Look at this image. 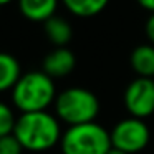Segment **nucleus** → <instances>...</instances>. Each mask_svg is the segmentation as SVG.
Here are the masks:
<instances>
[{
    "label": "nucleus",
    "mask_w": 154,
    "mask_h": 154,
    "mask_svg": "<svg viewBox=\"0 0 154 154\" xmlns=\"http://www.w3.org/2000/svg\"><path fill=\"white\" fill-rule=\"evenodd\" d=\"M14 136L28 152H45L60 144L61 121L48 111L22 113L15 123Z\"/></svg>",
    "instance_id": "f257e3e1"
},
{
    "label": "nucleus",
    "mask_w": 154,
    "mask_h": 154,
    "mask_svg": "<svg viewBox=\"0 0 154 154\" xmlns=\"http://www.w3.org/2000/svg\"><path fill=\"white\" fill-rule=\"evenodd\" d=\"M10 93L14 108L20 111V114L47 111L51 104H55L58 96L55 80L42 70L23 73Z\"/></svg>",
    "instance_id": "f03ea898"
},
{
    "label": "nucleus",
    "mask_w": 154,
    "mask_h": 154,
    "mask_svg": "<svg viewBox=\"0 0 154 154\" xmlns=\"http://www.w3.org/2000/svg\"><path fill=\"white\" fill-rule=\"evenodd\" d=\"M53 106L55 116L68 128L94 123L101 109L96 94L81 86H71L60 91Z\"/></svg>",
    "instance_id": "7ed1b4c3"
},
{
    "label": "nucleus",
    "mask_w": 154,
    "mask_h": 154,
    "mask_svg": "<svg viewBox=\"0 0 154 154\" xmlns=\"http://www.w3.org/2000/svg\"><path fill=\"white\" fill-rule=\"evenodd\" d=\"M111 147L109 131L96 121L66 128L60 141L61 154H108Z\"/></svg>",
    "instance_id": "20e7f679"
},
{
    "label": "nucleus",
    "mask_w": 154,
    "mask_h": 154,
    "mask_svg": "<svg viewBox=\"0 0 154 154\" xmlns=\"http://www.w3.org/2000/svg\"><path fill=\"white\" fill-rule=\"evenodd\" d=\"M111 146L126 154H137L147 147L151 141V129L139 118L128 116L119 119L109 131Z\"/></svg>",
    "instance_id": "39448f33"
},
{
    "label": "nucleus",
    "mask_w": 154,
    "mask_h": 154,
    "mask_svg": "<svg viewBox=\"0 0 154 154\" xmlns=\"http://www.w3.org/2000/svg\"><path fill=\"white\" fill-rule=\"evenodd\" d=\"M124 108L133 118L146 119L154 114V78L136 76L123 94Z\"/></svg>",
    "instance_id": "423d86ee"
},
{
    "label": "nucleus",
    "mask_w": 154,
    "mask_h": 154,
    "mask_svg": "<svg viewBox=\"0 0 154 154\" xmlns=\"http://www.w3.org/2000/svg\"><path fill=\"white\" fill-rule=\"evenodd\" d=\"M75 66H76V57L75 53L66 47L61 48H53L47 57L43 58L42 63V71L47 73L50 78L57 80V78H65L70 73H73Z\"/></svg>",
    "instance_id": "0eeeda50"
},
{
    "label": "nucleus",
    "mask_w": 154,
    "mask_h": 154,
    "mask_svg": "<svg viewBox=\"0 0 154 154\" xmlns=\"http://www.w3.org/2000/svg\"><path fill=\"white\" fill-rule=\"evenodd\" d=\"M18 10L30 22H45L55 17L58 0H17Z\"/></svg>",
    "instance_id": "6e6552de"
},
{
    "label": "nucleus",
    "mask_w": 154,
    "mask_h": 154,
    "mask_svg": "<svg viewBox=\"0 0 154 154\" xmlns=\"http://www.w3.org/2000/svg\"><path fill=\"white\" fill-rule=\"evenodd\" d=\"M131 70L141 78H154V45H137L129 55Z\"/></svg>",
    "instance_id": "1a4fd4ad"
},
{
    "label": "nucleus",
    "mask_w": 154,
    "mask_h": 154,
    "mask_svg": "<svg viewBox=\"0 0 154 154\" xmlns=\"http://www.w3.org/2000/svg\"><path fill=\"white\" fill-rule=\"evenodd\" d=\"M43 32L45 37L48 38L51 45H55V48H61L66 47L73 38V28H71L70 22L63 17H55L48 18L43 23Z\"/></svg>",
    "instance_id": "9d476101"
},
{
    "label": "nucleus",
    "mask_w": 154,
    "mask_h": 154,
    "mask_svg": "<svg viewBox=\"0 0 154 154\" xmlns=\"http://www.w3.org/2000/svg\"><path fill=\"white\" fill-rule=\"evenodd\" d=\"M22 75L20 61L7 51H0V93L14 90Z\"/></svg>",
    "instance_id": "9b49d317"
},
{
    "label": "nucleus",
    "mask_w": 154,
    "mask_h": 154,
    "mask_svg": "<svg viewBox=\"0 0 154 154\" xmlns=\"http://www.w3.org/2000/svg\"><path fill=\"white\" fill-rule=\"evenodd\" d=\"M61 2L71 15L80 18L96 17L109 4V0H61Z\"/></svg>",
    "instance_id": "f8f14e48"
},
{
    "label": "nucleus",
    "mask_w": 154,
    "mask_h": 154,
    "mask_svg": "<svg viewBox=\"0 0 154 154\" xmlns=\"http://www.w3.org/2000/svg\"><path fill=\"white\" fill-rule=\"evenodd\" d=\"M15 123H17V116H15L12 106L0 101V137L14 134Z\"/></svg>",
    "instance_id": "ddd939ff"
},
{
    "label": "nucleus",
    "mask_w": 154,
    "mask_h": 154,
    "mask_svg": "<svg viewBox=\"0 0 154 154\" xmlns=\"http://www.w3.org/2000/svg\"><path fill=\"white\" fill-rule=\"evenodd\" d=\"M23 147L14 134L0 137V154H23Z\"/></svg>",
    "instance_id": "4468645a"
},
{
    "label": "nucleus",
    "mask_w": 154,
    "mask_h": 154,
    "mask_svg": "<svg viewBox=\"0 0 154 154\" xmlns=\"http://www.w3.org/2000/svg\"><path fill=\"white\" fill-rule=\"evenodd\" d=\"M144 33L151 45H154V14H149L146 23H144Z\"/></svg>",
    "instance_id": "2eb2a0df"
},
{
    "label": "nucleus",
    "mask_w": 154,
    "mask_h": 154,
    "mask_svg": "<svg viewBox=\"0 0 154 154\" xmlns=\"http://www.w3.org/2000/svg\"><path fill=\"white\" fill-rule=\"evenodd\" d=\"M141 8L147 10L149 14H154V0H136Z\"/></svg>",
    "instance_id": "dca6fc26"
},
{
    "label": "nucleus",
    "mask_w": 154,
    "mask_h": 154,
    "mask_svg": "<svg viewBox=\"0 0 154 154\" xmlns=\"http://www.w3.org/2000/svg\"><path fill=\"white\" fill-rule=\"evenodd\" d=\"M108 154H126V152H123V151H119V149H114V147H111Z\"/></svg>",
    "instance_id": "f3484780"
},
{
    "label": "nucleus",
    "mask_w": 154,
    "mask_h": 154,
    "mask_svg": "<svg viewBox=\"0 0 154 154\" xmlns=\"http://www.w3.org/2000/svg\"><path fill=\"white\" fill-rule=\"evenodd\" d=\"M12 2H15V0H0V7H4V5H8V4H12Z\"/></svg>",
    "instance_id": "a211bd4d"
}]
</instances>
